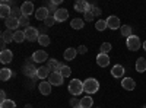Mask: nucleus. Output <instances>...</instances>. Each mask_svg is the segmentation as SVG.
I'll return each mask as SVG.
<instances>
[{
	"mask_svg": "<svg viewBox=\"0 0 146 108\" xmlns=\"http://www.w3.org/2000/svg\"><path fill=\"white\" fill-rule=\"evenodd\" d=\"M70 105H72V108H76V107H79V105H80V101H79V99H76L75 97H73V98L70 99Z\"/></svg>",
	"mask_w": 146,
	"mask_h": 108,
	"instance_id": "4c0bfd02",
	"label": "nucleus"
},
{
	"mask_svg": "<svg viewBox=\"0 0 146 108\" xmlns=\"http://www.w3.org/2000/svg\"><path fill=\"white\" fill-rule=\"evenodd\" d=\"M0 108H16V104H15V101H12V99H6V101H2Z\"/></svg>",
	"mask_w": 146,
	"mask_h": 108,
	"instance_id": "473e14b6",
	"label": "nucleus"
},
{
	"mask_svg": "<svg viewBox=\"0 0 146 108\" xmlns=\"http://www.w3.org/2000/svg\"><path fill=\"white\" fill-rule=\"evenodd\" d=\"M95 28H96V31H104V29H107V28H108V25H107V21H102V19L96 21V23H95Z\"/></svg>",
	"mask_w": 146,
	"mask_h": 108,
	"instance_id": "7c9ffc66",
	"label": "nucleus"
},
{
	"mask_svg": "<svg viewBox=\"0 0 146 108\" xmlns=\"http://www.w3.org/2000/svg\"><path fill=\"white\" fill-rule=\"evenodd\" d=\"M48 16H50V10H48L47 7H40L38 10L35 12V18L38 19V21H45Z\"/></svg>",
	"mask_w": 146,
	"mask_h": 108,
	"instance_id": "ddd939ff",
	"label": "nucleus"
},
{
	"mask_svg": "<svg viewBox=\"0 0 146 108\" xmlns=\"http://www.w3.org/2000/svg\"><path fill=\"white\" fill-rule=\"evenodd\" d=\"M0 98H2V101H6V92L5 91H0Z\"/></svg>",
	"mask_w": 146,
	"mask_h": 108,
	"instance_id": "37998d69",
	"label": "nucleus"
},
{
	"mask_svg": "<svg viewBox=\"0 0 146 108\" xmlns=\"http://www.w3.org/2000/svg\"><path fill=\"white\" fill-rule=\"evenodd\" d=\"M120 31H121V35H123V37H126V38L131 37V28L129 25H123L120 28Z\"/></svg>",
	"mask_w": 146,
	"mask_h": 108,
	"instance_id": "c756f323",
	"label": "nucleus"
},
{
	"mask_svg": "<svg viewBox=\"0 0 146 108\" xmlns=\"http://www.w3.org/2000/svg\"><path fill=\"white\" fill-rule=\"evenodd\" d=\"M13 34H15V32H12L10 29L3 31V32H2V41H5L6 44H7V42H12V41H13Z\"/></svg>",
	"mask_w": 146,
	"mask_h": 108,
	"instance_id": "5701e85b",
	"label": "nucleus"
},
{
	"mask_svg": "<svg viewBox=\"0 0 146 108\" xmlns=\"http://www.w3.org/2000/svg\"><path fill=\"white\" fill-rule=\"evenodd\" d=\"M91 10H92L94 16H100V15H101V9H100V7H96V6H92Z\"/></svg>",
	"mask_w": 146,
	"mask_h": 108,
	"instance_id": "ea45409f",
	"label": "nucleus"
},
{
	"mask_svg": "<svg viewBox=\"0 0 146 108\" xmlns=\"http://www.w3.org/2000/svg\"><path fill=\"white\" fill-rule=\"evenodd\" d=\"M63 76L58 73V72H53V73L48 76V82L51 83L53 86H60V85H63Z\"/></svg>",
	"mask_w": 146,
	"mask_h": 108,
	"instance_id": "39448f33",
	"label": "nucleus"
},
{
	"mask_svg": "<svg viewBox=\"0 0 146 108\" xmlns=\"http://www.w3.org/2000/svg\"><path fill=\"white\" fill-rule=\"evenodd\" d=\"M6 27H7V29H10V31H15V29H18L19 27H21V23H19V19H16V18H7L6 19Z\"/></svg>",
	"mask_w": 146,
	"mask_h": 108,
	"instance_id": "4468645a",
	"label": "nucleus"
},
{
	"mask_svg": "<svg viewBox=\"0 0 146 108\" xmlns=\"http://www.w3.org/2000/svg\"><path fill=\"white\" fill-rule=\"evenodd\" d=\"M107 25H108V28L110 29H118V28H121V23H120V19L117 18V16H110L108 19H107Z\"/></svg>",
	"mask_w": 146,
	"mask_h": 108,
	"instance_id": "1a4fd4ad",
	"label": "nucleus"
},
{
	"mask_svg": "<svg viewBox=\"0 0 146 108\" xmlns=\"http://www.w3.org/2000/svg\"><path fill=\"white\" fill-rule=\"evenodd\" d=\"M12 58H13V53H12L10 50H3L2 53H0V62H2L3 64H7L12 62Z\"/></svg>",
	"mask_w": 146,
	"mask_h": 108,
	"instance_id": "9d476101",
	"label": "nucleus"
},
{
	"mask_svg": "<svg viewBox=\"0 0 146 108\" xmlns=\"http://www.w3.org/2000/svg\"><path fill=\"white\" fill-rule=\"evenodd\" d=\"M124 67L121 66V64H115V66H113V69H111V75L114 76V78H123L124 76Z\"/></svg>",
	"mask_w": 146,
	"mask_h": 108,
	"instance_id": "dca6fc26",
	"label": "nucleus"
},
{
	"mask_svg": "<svg viewBox=\"0 0 146 108\" xmlns=\"http://www.w3.org/2000/svg\"><path fill=\"white\" fill-rule=\"evenodd\" d=\"M12 18H16V19H21L22 18V10L19 7H12V13H10Z\"/></svg>",
	"mask_w": 146,
	"mask_h": 108,
	"instance_id": "f704fd0d",
	"label": "nucleus"
},
{
	"mask_svg": "<svg viewBox=\"0 0 146 108\" xmlns=\"http://www.w3.org/2000/svg\"><path fill=\"white\" fill-rule=\"evenodd\" d=\"M54 18H56V21L57 22H64V21H67V18H69V10L67 9H57V12L54 13Z\"/></svg>",
	"mask_w": 146,
	"mask_h": 108,
	"instance_id": "6e6552de",
	"label": "nucleus"
},
{
	"mask_svg": "<svg viewBox=\"0 0 146 108\" xmlns=\"http://www.w3.org/2000/svg\"><path fill=\"white\" fill-rule=\"evenodd\" d=\"M47 9L50 10V12H54V13L57 12V9H56V5H54V3H50V5H48V7H47Z\"/></svg>",
	"mask_w": 146,
	"mask_h": 108,
	"instance_id": "79ce46f5",
	"label": "nucleus"
},
{
	"mask_svg": "<svg viewBox=\"0 0 146 108\" xmlns=\"http://www.w3.org/2000/svg\"><path fill=\"white\" fill-rule=\"evenodd\" d=\"M10 13H12V7L6 5L5 2H2V5H0V16L6 21L7 18H10Z\"/></svg>",
	"mask_w": 146,
	"mask_h": 108,
	"instance_id": "f8f14e48",
	"label": "nucleus"
},
{
	"mask_svg": "<svg viewBox=\"0 0 146 108\" xmlns=\"http://www.w3.org/2000/svg\"><path fill=\"white\" fill-rule=\"evenodd\" d=\"M86 51H88V48L85 45H79V48H78V53L79 54H86Z\"/></svg>",
	"mask_w": 146,
	"mask_h": 108,
	"instance_id": "a19ab883",
	"label": "nucleus"
},
{
	"mask_svg": "<svg viewBox=\"0 0 146 108\" xmlns=\"http://www.w3.org/2000/svg\"><path fill=\"white\" fill-rule=\"evenodd\" d=\"M69 92L73 95V97H78L83 92V82L79 79H73L69 83Z\"/></svg>",
	"mask_w": 146,
	"mask_h": 108,
	"instance_id": "f03ea898",
	"label": "nucleus"
},
{
	"mask_svg": "<svg viewBox=\"0 0 146 108\" xmlns=\"http://www.w3.org/2000/svg\"><path fill=\"white\" fill-rule=\"evenodd\" d=\"M25 38H27V41H29V42H34V41H38V38H40V32H38V29L36 28H34V27H29V28H27L25 31Z\"/></svg>",
	"mask_w": 146,
	"mask_h": 108,
	"instance_id": "7ed1b4c3",
	"label": "nucleus"
},
{
	"mask_svg": "<svg viewBox=\"0 0 146 108\" xmlns=\"http://www.w3.org/2000/svg\"><path fill=\"white\" fill-rule=\"evenodd\" d=\"M38 42H40L41 47H47V45H50L51 40H50V37H48L47 34H41L40 38H38Z\"/></svg>",
	"mask_w": 146,
	"mask_h": 108,
	"instance_id": "cd10ccee",
	"label": "nucleus"
},
{
	"mask_svg": "<svg viewBox=\"0 0 146 108\" xmlns=\"http://www.w3.org/2000/svg\"><path fill=\"white\" fill-rule=\"evenodd\" d=\"M91 7H92V6H91L88 2H83V0L75 3V10H76V12H80V13H83V15L86 13V12H89Z\"/></svg>",
	"mask_w": 146,
	"mask_h": 108,
	"instance_id": "0eeeda50",
	"label": "nucleus"
},
{
	"mask_svg": "<svg viewBox=\"0 0 146 108\" xmlns=\"http://www.w3.org/2000/svg\"><path fill=\"white\" fill-rule=\"evenodd\" d=\"M21 10H22V15L29 16V15H32V12H34V5L31 2H25L21 6Z\"/></svg>",
	"mask_w": 146,
	"mask_h": 108,
	"instance_id": "a211bd4d",
	"label": "nucleus"
},
{
	"mask_svg": "<svg viewBox=\"0 0 146 108\" xmlns=\"http://www.w3.org/2000/svg\"><path fill=\"white\" fill-rule=\"evenodd\" d=\"M76 108H82V107H76Z\"/></svg>",
	"mask_w": 146,
	"mask_h": 108,
	"instance_id": "49530a36",
	"label": "nucleus"
},
{
	"mask_svg": "<svg viewBox=\"0 0 146 108\" xmlns=\"http://www.w3.org/2000/svg\"><path fill=\"white\" fill-rule=\"evenodd\" d=\"M100 53H102V54H108L110 51H111V44L110 42H102L101 44V47H100Z\"/></svg>",
	"mask_w": 146,
	"mask_h": 108,
	"instance_id": "72a5a7b5",
	"label": "nucleus"
},
{
	"mask_svg": "<svg viewBox=\"0 0 146 108\" xmlns=\"http://www.w3.org/2000/svg\"><path fill=\"white\" fill-rule=\"evenodd\" d=\"M51 83L50 82H40V86H38V89H40V92L42 93V95H50L51 93Z\"/></svg>",
	"mask_w": 146,
	"mask_h": 108,
	"instance_id": "f3484780",
	"label": "nucleus"
},
{
	"mask_svg": "<svg viewBox=\"0 0 146 108\" xmlns=\"http://www.w3.org/2000/svg\"><path fill=\"white\" fill-rule=\"evenodd\" d=\"M76 54H78V50L76 48H67L66 51H64V54H63V57H64V60H73L76 57Z\"/></svg>",
	"mask_w": 146,
	"mask_h": 108,
	"instance_id": "393cba45",
	"label": "nucleus"
},
{
	"mask_svg": "<svg viewBox=\"0 0 146 108\" xmlns=\"http://www.w3.org/2000/svg\"><path fill=\"white\" fill-rule=\"evenodd\" d=\"M27 38H25V32L23 31H15V34H13V41L15 42H18V44H21L22 41H25Z\"/></svg>",
	"mask_w": 146,
	"mask_h": 108,
	"instance_id": "bb28decb",
	"label": "nucleus"
},
{
	"mask_svg": "<svg viewBox=\"0 0 146 108\" xmlns=\"http://www.w3.org/2000/svg\"><path fill=\"white\" fill-rule=\"evenodd\" d=\"M36 73H38V69H35L34 66H27L25 67V75L29 78H36Z\"/></svg>",
	"mask_w": 146,
	"mask_h": 108,
	"instance_id": "c85d7f7f",
	"label": "nucleus"
},
{
	"mask_svg": "<svg viewBox=\"0 0 146 108\" xmlns=\"http://www.w3.org/2000/svg\"><path fill=\"white\" fill-rule=\"evenodd\" d=\"M32 58L35 63H44V62H48V54L44 50H38L32 54Z\"/></svg>",
	"mask_w": 146,
	"mask_h": 108,
	"instance_id": "423d86ee",
	"label": "nucleus"
},
{
	"mask_svg": "<svg viewBox=\"0 0 146 108\" xmlns=\"http://www.w3.org/2000/svg\"><path fill=\"white\" fill-rule=\"evenodd\" d=\"M19 23H21V27H25V29L29 28V19H28V16L22 15V18L19 19Z\"/></svg>",
	"mask_w": 146,
	"mask_h": 108,
	"instance_id": "c9c22d12",
	"label": "nucleus"
},
{
	"mask_svg": "<svg viewBox=\"0 0 146 108\" xmlns=\"http://www.w3.org/2000/svg\"><path fill=\"white\" fill-rule=\"evenodd\" d=\"M12 76H13V73H12V70H9V69H6V67H3L2 70H0V80H9Z\"/></svg>",
	"mask_w": 146,
	"mask_h": 108,
	"instance_id": "b1692460",
	"label": "nucleus"
},
{
	"mask_svg": "<svg viewBox=\"0 0 146 108\" xmlns=\"http://www.w3.org/2000/svg\"><path fill=\"white\" fill-rule=\"evenodd\" d=\"M143 108H146V105H145V107H143Z\"/></svg>",
	"mask_w": 146,
	"mask_h": 108,
	"instance_id": "de8ad7c7",
	"label": "nucleus"
},
{
	"mask_svg": "<svg viewBox=\"0 0 146 108\" xmlns=\"http://www.w3.org/2000/svg\"><path fill=\"white\" fill-rule=\"evenodd\" d=\"M58 73H60V75H62L63 78H69V76L72 75V69H70L69 66H63L62 69H60V70H58Z\"/></svg>",
	"mask_w": 146,
	"mask_h": 108,
	"instance_id": "2f4dec72",
	"label": "nucleus"
},
{
	"mask_svg": "<svg viewBox=\"0 0 146 108\" xmlns=\"http://www.w3.org/2000/svg\"><path fill=\"white\" fill-rule=\"evenodd\" d=\"M47 67L50 70H53V72H58L60 69L63 67V64L58 63L57 60H48V62H47Z\"/></svg>",
	"mask_w": 146,
	"mask_h": 108,
	"instance_id": "412c9836",
	"label": "nucleus"
},
{
	"mask_svg": "<svg viewBox=\"0 0 146 108\" xmlns=\"http://www.w3.org/2000/svg\"><path fill=\"white\" fill-rule=\"evenodd\" d=\"M136 72H139V73H143V72L146 70V58L145 57H139L136 60Z\"/></svg>",
	"mask_w": 146,
	"mask_h": 108,
	"instance_id": "6ab92c4d",
	"label": "nucleus"
},
{
	"mask_svg": "<svg viewBox=\"0 0 146 108\" xmlns=\"http://www.w3.org/2000/svg\"><path fill=\"white\" fill-rule=\"evenodd\" d=\"M57 21H56V18H54V15L53 16H48L45 21H44V23H45V27H53L54 23H56Z\"/></svg>",
	"mask_w": 146,
	"mask_h": 108,
	"instance_id": "e433bc0d",
	"label": "nucleus"
},
{
	"mask_svg": "<svg viewBox=\"0 0 146 108\" xmlns=\"http://www.w3.org/2000/svg\"><path fill=\"white\" fill-rule=\"evenodd\" d=\"M121 86H123L126 91H135V88H136V82L133 80L131 78H124L123 80H121Z\"/></svg>",
	"mask_w": 146,
	"mask_h": 108,
	"instance_id": "9b49d317",
	"label": "nucleus"
},
{
	"mask_svg": "<svg viewBox=\"0 0 146 108\" xmlns=\"http://www.w3.org/2000/svg\"><path fill=\"white\" fill-rule=\"evenodd\" d=\"M96 63H98L100 67H107V66L110 64V57H108V54L100 53L98 56H96Z\"/></svg>",
	"mask_w": 146,
	"mask_h": 108,
	"instance_id": "2eb2a0df",
	"label": "nucleus"
},
{
	"mask_svg": "<svg viewBox=\"0 0 146 108\" xmlns=\"http://www.w3.org/2000/svg\"><path fill=\"white\" fill-rule=\"evenodd\" d=\"M85 21H88V22L94 21V13H92V10H89V12H86V13H85Z\"/></svg>",
	"mask_w": 146,
	"mask_h": 108,
	"instance_id": "58836bf2",
	"label": "nucleus"
},
{
	"mask_svg": "<svg viewBox=\"0 0 146 108\" xmlns=\"http://www.w3.org/2000/svg\"><path fill=\"white\" fill-rule=\"evenodd\" d=\"M25 108H32V107L31 105H25Z\"/></svg>",
	"mask_w": 146,
	"mask_h": 108,
	"instance_id": "a18cd8bd",
	"label": "nucleus"
},
{
	"mask_svg": "<svg viewBox=\"0 0 146 108\" xmlns=\"http://www.w3.org/2000/svg\"><path fill=\"white\" fill-rule=\"evenodd\" d=\"M142 47H143V48H145V50H146V41H145V42H143V45H142Z\"/></svg>",
	"mask_w": 146,
	"mask_h": 108,
	"instance_id": "c03bdc74",
	"label": "nucleus"
},
{
	"mask_svg": "<svg viewBox=\"0 0 146 108\" xmlns=\"http://www.w3.org/2000/svg\"><path fill=\"white\" fill-rule=\"evenodd\" d=\"M70 27H72L73 29H82V28L85 27V21H83V19H79V18H75V19H72Z\"/></svg>",
	"mask_w": 146,
	"mask_h": 108,
	"instance_id": "4be33fe9",
	"label": "nucleus"
},
{
	"mask_svg": "<svg viewBox=\"0 0 146 108\" xmlns=\"http://www.w3.org/2000/svg\"><path fill=\"white\" fill-rule=\"evenodd\" d=\"M126 42H127V48L130 51H137L140 47H142L140 45V40H139L137 35H131V37H129Z\"/></svg>",
	"mask_w": 146,
	"mask_h": 108,
	"instance_id": "20e7f679",
	"label": "nucleus"
},
{
	"mask_svg": "<svg viewBox=\"0 0 146 108\" xmlns=\"http://www.w3.org/2000/svg\"><path fill=\"white\" fill-rule=\"evenodd\" d=\"M92 105H94V99L91 97H83L80 99V105L79 107H82V108H91Z\"/></svg>",
	"mask_w": 146,
	"mask_h": 108,
	"instance_id": "a878e982",
	"label": "nucleus"
},
{
	"mask_svg": "<svg viewBox=\"0 0 146 108\" xmlns=\"http://www.w3.org/2000/svg\"><path fill=\"white\" fill-rule=\"evenodd\" d=\"M51 73H50V69H48L47 66H42V67H38V73H36V78L38 79H45V78H48Z\"/></svg>",
	"mask_w": 146,
	"mask_h": 108,
	"instance_id": "aec40b11",
	"label": "nucleus"
},
{
	"mask_svg": "<svg viewBox=\"0 0 146 108\" xmlns=\"http://www.w3.org/2000/svg\"><path fill=\"white\" fill-rule=\"evenodd\" d=\"M98 89H100V83H98V80H96V79L89 78V79H86V80L83 82V92L92 95V93L98 92Z\"/></svg>",
	"mask_w": 146,
	"mask_h": 108,
	"instance_id": "f257e3e1",
	"label": "nucleus"
}]
</instances>
